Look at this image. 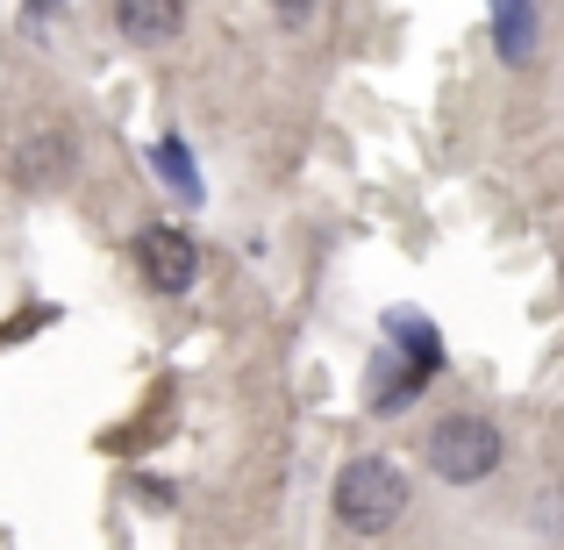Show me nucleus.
I'll use <instances>...</instances> for the list:
<instances>
[{"mask_svg":"<svg viewBox=\"0 0 564 550\" xmlns=\"http://www.w3.org/2000/svg\"><path fill=\"white\" fill-rule=\"evenodd\" d=\"M129 250H137V272L151 279V293H165V301L193 293V279H200V244H193L180 222H143Z\"/></svg>","mask_w":564,"mask_h":550,"instance_id":"3","label":"nucleus"},{"mask_svg":"<svg viewBox=\"0 0 564 550\" xmlns=\"http://www.w3.org/2000/svg\"><path fill=\"white\" fill-rule=\"evenodd\" d=\"M494 36H500V57L522 65L529 43H536V8L529 0H494Z\"/></svg>","mask_w":564,"mask_h":550,"instance_id":"5","label":"nucleus"},{"mask_svg":"<svg viewBox=\"0 0 564 550\" xmlns=\"http://www.w3.org/2000/svg\"><path fill=\"white\" fill-rule=\"evenodd\" d=\"M151 165H158V172H165V180H172V186H180V193H186V201H200V172H193V158L180 151V143H158V151H151Z\"/></svg>","mask_w":564,"mask_h":550,"instance_id":"6","label":"nucleus"},{"mask_svg":"<svg viewBox=\"0 0 564 550\" xmlns=\"http://www.w3.org/2000/svg\"><path fill=\"white\" fill-rule=\"evenodd\" d=\"M429 472L451 486H479L500 472V429L486 414H443L429 429Z\"/></svg>","mask_w":564,"mask_h":550,"instance_id":"2","label":"nucleus"},{"mask_svg":"<svg viewBox=\"0 0 564 550\" xmlns=\"http://www.w3.org/2000/svg\"><path fill=\"white\" fill-rule=\"evenodd\" d=\"M408 515V472L393 457H350L336 472V522L358 537H386Z\"/></svg>","mask_w":564,"mask_h":550,"instance_id":"1","label":"nucleus"},{"mask_svg":"<svg viewBox=\"0 0 564 550\" xmlns=\"http://www.w3.org/2000/svg\"><path fill=\"white\" fill-rule=\"evenodd\" d=\"M115 29H122L137 51H158L186 29V0H115Z\"/></svg>","mask_w":564,"mask_h":550,"instance_id":"4","label":"nucleus"},{"mask_svg":"<svg viewBox=\"0 0 564 550\" xmlns=\"http://www.w3.org/2000/svg\"><path fill=\"white\" fill-rule=\"evenodd\" d=\"M57 8H65V0H36V14H57Z\"/></svg>","mask_w":564,"mask_h":550,"instance_id":"8","label":"nucleus"},{"mask_svg":"<svg viewBox=\"0 0 564 550\" xmlns=\"http://www.w3.org/2000/svg\"><path fill=\"white\" fill-rule=\"evenodd\" d=\"M315 8H322V0H272V14H279V22H286V29L315 22Z\"/></svg>","mask_w":564,"mask_h":550,"instance_id":"7","label":"nucleus"}]
</instances>
